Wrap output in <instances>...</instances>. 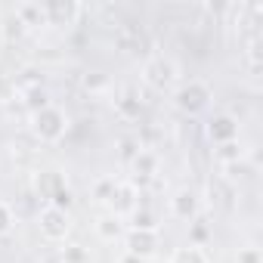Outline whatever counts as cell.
Segmentation results:
<instances>
[{
    "label": "cell",
    "mask_w": 263,
    "mask_h": 263,
    "mask_svg": "<svg viewBox=\"0 0 263 263\" xmlns=\"http://www.w3.org/2000/svg\"><path fill=\"white\" fill-rule=\"evenodd\" d=\"M25 105H28L31 115H34V111H41V108L50 105V93H47L44 87H31V90H25Z\"/></svg>",
    "instance_id": "cell-16"
},
{
    "label": "cell",
    "mask_w": 263,
    "mask_h": 263,
    "mask_svg": "<svg viewBox=\"0 0 263 263\" xmlns=\"http://www.w3.org/2000/svg\"><path fill=\"white\" fill-rule=\"evenodd\" d=\"M143 78H146V84H149V87L164 90V87H171V84L177 81V65H174L171 59H164V56H155V59H149V62H146Z\"/></svg>",
    "instance_id": "cell-5"
},
{
    "label": "cell",
    "mask_w": 263,
    "mask_h": 263,
    "mask_svg": "<svg viewBox=\"0 0 263 263\" xmlns=\"http://www.w3.org/2000/svg\"><path fill=\"white\" fill-rule=\"evenodd\" d=\"M10 99H16V81L7 71H0V102H10Z\"/></svg>",
    "instance_id": "cell-25"
},
{
    "label": "cell",
    "mask_w": 263,
    "mask_h": 263,
    "mask_svg": "<svg viewBox=\"0 0 263 263\" xmlns=\"http://www.w3.org/2000/svg\"><path fill=\"white\" fill-rule=\"evenodd\" d=\"M217 158H220L223 164H235V161H241V146H238V143H223V146L217 149Z\"/></svg>",
    "instance_id": "cell-23"
},
{
    "label": "cell",
    "mask_w": 263,
    "mask_h": 263,
    "mask_svg": "<svg viewBox=\"0 0 263 263\" xmlns=\"http://www.w3.org/2000/svg\"><path fill=\"white\" fill-rule=\"evenodd\" d=\"M81 16V4H74V0H50V4H44V19L50 25H74Z\"/></svg>",
    "instance_id": "cell-7"
},
{
    "label": "cell",
    "mask_w": 263,
    "mask_h": 263,
    "mask_svg": "<svg viewBox=\"0 0 263 263\" xmlns=\"http://www.w3.org/2000/svg\"><path fill=\"white\" fill-rule=\"evenodd\" d=\"M13 16H16V19H19L25 28L47 22V19H44V7H41V4H19V7L13 10Z\"/></svg>",
    "instance_id": "cell-14"
},
{
    "label": "cell",
    "mask_w": 263,
    "mask_h": 263,
    "mask_svg": "<svg viewBox=\"0 0 263 263\" xmlns=\"http://www.w3.org/2000/svg\"><path fill=\"white\" fill-rule=\"evenodd\" d=\"M115 189H118V183H115L111 177H102V180L93 183V198H96L99 204H108L111 195H115Z\"/></svg>",
    "instance_id": "cell-17"
},
{
    "label": "cell",
    "mask_w": 263,
    "mask_h": 263,
    "mask_svg": "<svg viewBox=\"0 0 263 263\" xmlns=\"http://www.w3.org/2000/svg\"><path fill=\"white\" fill-rule=\"evenodd\" d=\"M59 260H62V263H87L90 254H87L84 245H65V248L59 251Z\"/></svg>",
    "instance_id": "cell-21"
},
{
    "label": "cell",
    "mask_w": 263,
    "mask_h": 263,
    "mask_svg": "<svg viewBox=\"0 0 263 263\" xmlns=\"http://www.w3.org/2000/svg\"><path fill=\"white\" fill-rule=\"evenodd\" d=\"M96 232H99V238H102V241H115V238L124 232V220H121V217H115V214H105V217H99V220H96Z\"/></svg>",
    "instance_id": "cell-13"
},
{
    "label": "cell",
    "mask_w": 263,
    "mask_h": 263,
    "mask_svg": "<svg viewBox=\"0 0 263 263\" xmlns=\"http://www.w3.org/2000/svg\"><path fill=\"white\" fill-rule=\"evenodd\" d=\"M115 44H118L124 53H130V56H140V53L149 50V37H146V31H143L137 22H124V25L115 31Z\"/></svg>",
    "instance_id": "cell-6"
},
{
    "label": "cell",
    "mask_w": 263,
    "mask_h": 263,
    "mask_svg": "<svg viewBox=\"0 0 263 263\" xmlns=\"http://www.w3.org/2000/svg\"><path fill=\"white\" fill-rule=\"evenodd\" d=\"M189 238H192V248H201V245L208 241V226H204V223H195L192 232H189Z\"/></svg>",
    "instance_id": "cell-27"
},
{
    "label": "cell",
    "mask_w": 263,
    "mask_h": 263,
    "mask_svg": "<svg viewBox=\"0 0 263 263\" xmlns=\"http://www.w3.org/2000/svg\"><path fill=\"white\" fill-rule=\"evenodd\" d=\"M111 214L115 217H130L137 208H140V192H137V186L134 183H118V189H115V195H111Z\"/></svg>",
    "instance_id": "cell-8"
},
{
    "label": "cell",
    "mask_w": 263,
    "mask_h": 263,
    "mask_svg": "<svg viewBox=\"0 0 263 263\" xmlns=\"http://www.w3.org/2000/svg\"><path fill=\"white\" fill-rule=\"evenodd\" d=\"M171 263H208V257H204V251L201 248H180V251H174V257H171Z\"/></svg>",
    "instance_id": "cell-20"
},
{
    "label": "cell",
    "mask_w": 263,
    "mask_h": 263,
    "mask_svg": "<svg viewBox=\"0 0 263 263\" xmlns=\"http://www.w3.org/2000/svg\"><path fill=\"white\" fill-rule=\"evenodd\" d=\"M0 34H4V44H13V41H22V34H25V25L10 13L7 19H4V25H0Z\"/></svg>",
    "instance_id": "cell-15"
},
{
    "label": "cell",
    "mask_w": 263,
    "mask_h": 263,
    "mask_svg": "<svg viewBox=\"0 0 263 263\" xmlns=\"http://www.w3.org/2000/svg\"><path fill=\"white\" fill-rule=\"evenodd\" d=\"M130 171H134V186H137V183H149V180L155 177V171H158V158H155V152L140 149L137 158L130 161Z\"/></svg>",
    "instance_id": "cell-10"
},
{
    "label": "cell",
    "mask_w": 263,
    "mask_h": 263,
    "mask_svg": "<svg viewBox=\"0 0 263 263\" xmlns=\"http://www.w3.org/2000/svg\"><path fill=\"white\" fill-rule=\"evenodd\" d=\"M0 47H4V34H0Z\"/></svg>",
    "instance_id": "cell-31"
},
{
    "label": "cell",
    "mask_w": 263,
    "mask_h": 263,
    "mask_svg": "<svg viewBox=\"0 0 263 263\" xmlns=\"http://www.w3.org/2000/svg\"><path fill=\"white\" fill-rule=\"evenodd\" d=\"M31 130H34V137L41 143H59L65 137V130H68V118H65L62 108L47 105V108L31 115Z\"/></svg>",
    "instance_id": "cell-1"
},
{
    "label": "cell",
    "mask_w": 263,
    "mask_h": 263,
    "mask_svg": "<svg viewBox=\"0 0 263 263\" xmlns=\"http://www.w3.org/2000/svg\"><path fill=\"white\" fill-rule=\"evenodd\" d=\"M140 149H143V146H140L134 137H124V140H118V155H121V161H127V164L137 158V152H140Z\"/></svg>",
    "instance_id": "cell-22"
},
{
    "label": "cell",
    "mask_w": 263,
    "mask_h": 263,
    "mask_svg": "<svg viewBox=\"0 0 263 263\" xmlns=\"http://www.w3.org/2000/svg\"><path fill=\"white\" fill-rule=\"evenodd\" d=\"M13 223H16V217H13V208H10L7 201H0V235H7V232L13 229Z\"/></svg>",
    "instance_id": "cell-26"
},
{
    "label": "cell",
    "mask_w": 263,
    "mask_h": 263,
    "mask_svg": "<svg viewBox=\"0 0 263 263\" xmlns=\"http://www.w3.org/2000/svg\"><path fill=\"white\" fill-rule=\"evenodd\" d=\"M105 87H108V78H105L102 71H90V74H84V90L99 93V90H105Z\"/></svg>",
    "instance_id": "cell-24"
},
{
    "label": "cell",
    "mask_w": 263,
    "mask_h": 263,
    "mask_svg": "<svg viewBox=\"0 0 263 263\" xmlns=\"http://www.w3.org/2000/svg\"><path fill=\"white\" fill-rule=\"evenodd\" d=\"M226 174H229V180H241V177L251 174V167L245 161H235V164H226Z\"/></svg>",
    "instance_id": "cell-29"
},
{
    "label": "cell",
    "mask_w": 263,
    "mask_h": 263,
    "mask_svg": "<svg viewBox=\"0 0 263 263\" xmlns=\"http://www.w3.org/2000/svg\"><path fill=\"white\" fill-rule=\"evenodd\" d=\"M115 105H118V115H121V118H127V121H137V118L143 115V99H140L137 93H130V90H127V93H121Z\"/></svg>",
    "instance_id": "cell-12"
},
{
    "label": "cell",
    "mask_w": 263,
    "mask_h": 263,
    "mask_svg": "<svg viewBox=\"0 0 263 263\" xmlns=\"http://www.w3.org/2000/svg\"><path fill=\"white\" fill-rule=\"evenodd\" d=\"M238 263H263L260 248H241L238 251Z\"/></svg>",
    "instance_id": "cell-28"
},
{
    "label": "cell",
    "mask_w": 263,
    "mask_h": 263,
    "mask_svg": "<svg viewBox=\"0 0 263 263\" xmlns=\"http://www.w3.org/2000/svg\"><path fill=\"white\" fill-rule=\"evenodd\" d=\"M208 137H211L217 146L235 143V137H238V121H235L232 115H214L211 124H208Z\"/></svg>",
    "instance_id": "cell-9"
},
{
    "label": "cell",
    "mask_w": 263,
    "mask_h": 263,
    "mask_svg": "<svg viewBox=\"0 0 263 263\" xmlns=\"http://www.w3.org/2000/svg\"><path fill=\"white\" fill-rule=\"evenodd\" d=\"M171 214L177 220H195V214H198V195L192 189H180L171 198Z\"/></svg>",
    "instance_id": "cell-11"
},
{
    "label": "cell",
    "mask_w": 263,
    "mask_h": 263,
    "mask_svg": "<svg viewBox=\"0 0 263 263\" xmlns=\"http://www.w3.org/2000/svg\"><path fill=\"white\" fill-rule=\"evenodd\" d=\"M37 223H41V235H44L47 241H65V235H68V229H71L68 214L59 211V208H50V204L41 211Z\"/></svg>",
    "instance_id": "cell-3"
},
{
    "label": "cell",
    "mask_w": 263,
    "mask_h": 263,
    "mask_svg": "<svg viewBox=\"0 0 263 263\" xmlns=\"http://www.w3.org/2000/svg\"><path fill=\"white\" fill-rule=\"evenodd\" d=\"M155 214L149 211V208H137L134 214H130V229H152L155 232Z\"/></svg>",
    "instance_id": "cell-18"
},
{
    "label": "cell",
    "mask_w": 263,
    "mask_h": 263,
    "mask_svg": "<svg viewBox=\"0 0 263 263\" xmlns=\"http://www.w3.org/2000/svg\"><path fill=\"white\" fill-rule=\"evenodd\" d=\"M124 248H127L124 254H134L140 260H149L155 254V248H158V232H152V229H127Z\"/></svg>",
    "instance_id": "cell-4"
},
{
    "label": "cell",
    "mask_w": 263,
    "mask_h": 263,
    "mask_svg": "<svg viewBox=\"0 0 263 263\" xmlns=\"http://www.w3.org/2000/svg\"><path fill=\"white\" fill-rule=\"evenodd\" d=\"M174 102H177V108H180L183 115H198V111H204L208 102H211V87L201 84V81H189V84H183V87L174 93Z\"/></svg>",
    "instance_id": "cell-2"
},
{
    "label": "cell",
    "mask_w": 263,
    "mask_h": 263,
    "mask_svg": "<svg viewBox=\"0 0 263 263\" xmlns=\"http://www.w3.org/2000/svg\"><path fill=\"white\" fill-rule=\"evenodd\" d=\"M121 263H149V260H140V257H134V254H124Z\"/></svg>",
    "instance_id": "cell-30"
},
{
    "label": "cell",
    "mask_w": 263,
    "mask_h": 263,
    "mask_svg": "<svg viewBox=\"0 0 263 263\" xmlns=\"http://www.w3.org/2000/svg\"><path fill=\"white\" fill-rule=\"evenodd\" d=\"M47 201H50V208H59V211H65V214H68V211H71V204H74V192H71L68 186H59Z\"/></svg>",
    "instance_id": "cell-19"
}]
</instances>
